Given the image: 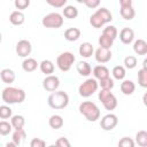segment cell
Returning a JSON list of instances; mask_svg holds the SVG:
<instances>
[{"label": "cell", "mask_w": 147, "mask_h": 147, "mask_svg": "<svg viewBox=\"0 0 147 147\" xmlns=\"http://www.w3.org/2000/svg\"><path fill=\"white\" fill-rule=\"evenodd\" d=\"M25 92L22 88L18 87H13V86H7L2 90L1 98L2 101L6 105H14V103H22L25 100Z\"/></svg>", "instance_id": "6da1fadb"}, {"label": "cell", "mask_w": 147, "mask_h": 147, "mask_svg": "<svg viewBox=\"0 0 147 147\" xmlns=\"http://www.w3.org/2000/svg\"><path fill=\"white\" fill-rule=\"evenodd\" d=\"M111 20H113L111 13L107 8L101 7V8L96 9V11L91 15V17H90V24L93 28H95V29H100L105 24L109 23Z\"/></svg>", "instance_id": "7a4b0ae2"}, {"label": "cell", "mask_w": 147, "mask_h": 147, "mask_svg": "<svg viewBox=\"0 0 147 147\" xmlns=\"http://www.w3.org/2000/svg\"><path fill=\"white\" fill-rule=\"evenodd\" d=\"M47 103L53 109H64L69 105V95L64 91H54L49 94Z\"/></svg>", "instance_id": "3957f363"}, {"label": "cell", "mask_w": 147, "mask_h": 147, "mask_svg": "<svg viewBox=\"0 0 147 147\" xmlns=\"http://www.w3.org/2000/svg\"><path fill=\"white\" fill-rule=\"evenodd\" d=\"M79 113L90 122H96L100 118V109L92 101H84L79 105Z\"/></svg>", "instance_id": "277c9868"}, {"label": "cell", "mask_w": 147, "mask_h": 147, "mask_svg": "<svg viewBox=\"0 0 147 147\" xmlns=\"http://www.w3.org/2000/svg\"><path fill=\"white\" fill-rule=\"evenodd\" d=\"M63 16L59 13H49L42 17L41 24L47 29H59L63 25Z\"/></svg>", "instance_id": "5b68a950"}, {"label": "cell", "mask_w": 147, "mask_h": 147, "mask_svg": "<svg viewBox=\"0 0 147 147\" xmlns=\"http://www.w3.org/2000/svg\"><path fill=\"white\" fill-rule=\"evenodd\" d=\"M75 61H76V57L71 52H63L57 56L56 65L61 71L67 72V71H69L71 69V67H72Z\"/></svg>", "instance_id": "8992f818"}, {"label": "cell", "mask_w": 147, "mask_h": 147, "mask_svg": "<svg viewBox=\"0 0 147 147\" xmlns=\"http://www.w3.org/2000/svg\"><path fill=\"white\" fill-rule=\"evenodd\" d=\"M99 87V83L96 82L95 78H87L85 82H83L79 87H78V92L79 95L83 98H88L92 94H94L98 91Z\"/></svg>", "instance_id": "52a82bcc"}, {"label": "cell", "mask_w": 147, "mask_h": 147, "mask_svg": "<svg viewBox=\"0 0 147 147\" xmlns=\"http://www.w3.org/2000/svg\"><path fill=\"white\" fill-rule=\"evenodd\" d=\"M99 100L102 102L105 109L107 110H114L117 107V99L116 96L110 92V90H102L99 92Z\"/></svg>", "instance_id": "ba28073f"}, {"label": "cell", "mask_w": 147, "mask_h": 147, "mask_svg": "<svg viewBox=\"0 0 147 147\" xmlns=\"http://www.w3.org/2000/svg\"><path fill=\"white\" fill-rule=\"evenodd\" d=\"M118 124V118L115 114H107L105 115L102 118H101V122H100V126L102 130L105 131H111L114 130Z\"/></svg>", "instance_id": "9c48e42d"}, {"label": "cell", "mask_w": 147, "mask_h": 147, "mask_svg": "<svg viewBox=\"0 0 147 147\" xmlns=\"http://www.w3.org/2000/svg\"><path fill=\"white\" fill-rule=\"evenodd\" d=\"M32 52V45L26 39H21L16 44V53L21 57H28Z\"/></svg>", "instance_id": "30bf717a"}, {"label": "cell", "mask_w": 147, "mask_h": 147, "mask_svg": "<svg viewBox=\"0 0 147 147\" xmlns=\"http://www.w3.org/2000/svg\"><path fill=\"white\" fill-rule=\"evenodd\" d=\"M60 86V79L55 75H47L42 80V87L48 92H54Z\"/></svg>", "instance_id": "8fae6325"}, {"label": "cell", "mask_w": 147, "mask_h": 147, "mask_svg": "<svg viewBox=\"0 0 147 147\" xmlns=\"http://www.w3.org/2000/svg\"><path fill=\"white\" fill-rule=\"evenodd\" d=\"M95 60L99 63H107L111 59V51L110 48H105V47H99L95 51Z\"/></svg>", "instance_id": "7c38bea8"}, {"label": "cell", "mask_w": 147, "mask_h": 147, "mask_svg": "<svg viewBox=\"0 0 147 147\" xmlns=\"http://www.w3.org/2000/svg\"><path fill=\"white\" fill-rule=\"evenodd\" d=\"M134 39V31L131 29V28H124L121 30L119 32V40L125 44V45H129L133 41Z\"/></svg>", "instance_id": "4fadbf2b"}, {"label": "cell", "mask_w": 147, "mask_h": 147, "mask_svg": "<svg viewBox=\"0 0 147 147\" xmlns=\"http://www.w3.org/2000/svg\"><path fill=\"white\" fill-rule=\"evenodd\" d=\"M93 52H94L93 45H92L91 42H87V41L80 44V46H79V48H78L79 55H80L82 57H85V59L91 57V56L93 55Z\"/></svg>", "instance_id": "5bb4252c"}, {"label": "cell", "mask_w": 147, "mask_h": 147, "mask_svg": "<svg viewBox=\"0 0 147 147\" xmlns=\"http://www.w3.org/2000/svg\"><path fill=\"white\" fill-rule=\"evenodd\" d=\"M38 65H39V63L33 57H26L22 62V69L25 72H32V71H34L38 68Z\"/></svg>", "instance_id": "9a60e30c"}, {"label": "cell", "mask_w": 147, "mask_h": 147, "mask_svg": "<svg viewBox=\"0 0 147 147\" xmlns=\"http://www.w3.org/2000/svg\"><path fill=\"white\" fill-rule=\"evenodd\" d=\"M15 77H16L15 76V72L11 69H9V68H5V69H2L0 71V78L6 84H9L10 85L11 83H14Z\"/></svg>", "instance_id": "2e32d148"}, {"label": "cell", "mask_w": 147, "mask_h": 147, "mask_svg": "<svg viewBox=\"0 0 147 147\" xmlns=\"http://www.w3.org/2000/svg\"><path fill=\"white\" fill-rule=\"evenodd\" d=\"M9 21L13 25H22L25 21V16L21 10H14L9 16Z\"/></svg>", "instance_id": "e0dca14e"}, {"label": "cell", "mask_w": 147, "mask_h": 147, "mask_svg": "<svg viewBox=\"0 0 147 147\" xmlns=\"http://www.w3.org/2000/svg\"><path fill=\"white\" fill-rule=\"evenodd\" d=\"M133 51L138 55H146L147 54V42L144 39H138L133 42Z\"/></svg>", "instance_id": "ac0fdd59"}, {"label": "cell", "mask_w": 147, "mask_h": 147, "mask_svg": "<svg viewBox=\"0 0 147 147\" xmlns=\"http://www.w3.org/2000/svg\"><path fill=\"white\" fill-rule=\"evenodd\" d=\"M80 37V30L78 28H69L64 31V38L68 41H76Z\"/></svg>", "instance_id": "d6986e66"}, {"label": "cell", "mask_w": 147, "mask_h": 147, "mask_svg": "<svg viewBox=\"0 0 147 147\" xmlns=\"http://www.w3.org/2000/svg\"><path fill=\"white\" fill-rule=\"evenodd\" d=\"M76 69H77L78 74H79L80 76H84V77L90 76L91 72H92V68H91L90 63H87L86 61H80V62H78L77 65H76Z\"/></svg>", "instance_id": "ffe728a7"}, {"label": "cell", "mask_w": 147, "mask_h": 147, "mask_svg": "<svg viewBox=\"0 0 147 147\" xmlns=\"http://www.w3.org/2000/svg\"><path fill=\"white\" fill-rule=\"evenodd\" d=\"M39 68H40V71L42 74H45L46 76L47 75H52L54 72V63L51 61V60H42L40 63H39Z\"/></svg>", "instance_id": "44dd1931"}, {"label": "cell", "mask_w": 147, "mask_h": 147, "mask_svg": "<svg viewBox=\"0 0 147 147\" xmlns=\"http://www.w3.org/2000/svg\"><path fill=\"white\" fill-rule=\"evenodd\" d=\"M134 90H136V85H134V83L132 80L126 79V80H123L121 83V91H122V93L124 95H131V94H133Z\"/></svg>", "instance_id": "7402d4cb"}, {"label": "cell", "mask_w": 147, "mask_h": 147, "mask_svg": "<svg viewBox=\"0 0 147 147\" xmlns=\"http://www.w3.org/2000/svg\"><path fill=\"white\" fill-rule=\"evenodd\" d=\"M63 124H64V121H63L62 116H60V115H52L48 119V125L54 130L61 129L63 126Z\"/></svg>", "instance_id": "603a6c76"}, {"label": "cell", "mask_w": 147, "mask_h": 147, "mask_svg": "<svg viewBox=\"0 0 147 147\" xmlns=\"http://www.w3.org/2000/svg\"><path fill=\"white\" fill-rule=\"evenodd\" d=\"M93 75L95 77V79H102L105 77H108L109 76V70L106 65H96L94 67L93 69Z\"/></svg>", "instance_id": "cb8c5ba5"}, {"label": "cell", "mask_w": 147, "mask_h": 147, "mask_svg": "<svg viewBox=\"0 0 147 147\" xmlns=\"http://www.w3.org/2000/svg\"><path fill=\"white\" fill-rule=\"evenodd\" d=\"M10 124L14 130L23 129L25 125V118L22 115H14L10 117Z\"/></svg>", "instance_id": "d4e9b609"}, {"label": "cell", "mask_w": 147, "mask_h": 147, "mask_svg": "<svg viewBox=\"0 0 147 147\" xmlns=\"http://www.w3.org/2000/svg\"><path fill=\"white\" fill-rule=\"evenodd\" d=\"M26 138V133L24 131V129H18V130H15L13 136H11V140L15 142L16 146H20Z\"/></svg>", "instance_id": "484cf974"}, {"label": "cell", "mask_w": 147, "mask_h": 147, "mask_svg": "<svg viewBox=\"0 0 147 147\" xmlns=\"http://www.w3.org/2000/svg\"><path fill=\"white\" fill-rule=\"evenodd\" d=\"M121 16L126 20V21H131L134 16H136V10L133 8V6H127V7H121Z\"/></svg>", "instance_id": "4316f807"}, {"label": "cell", "mask_w": 147, "mask_h": 147, "mask_svg": "<svg viewBox=\"0 0 147 147\" xmlns=\"http://www.w3.org/2000/svg\"><path fill=\"white\" fill-rule=\"evenodd\" d=\"M62 16H64L67 18H76L78 16V9L71 5L64 6L63 10H62Z\"/></svg>", "instance_id": "83f0119b"}, {"label": "cell", "mask_w": 147, "mask_h": 147, "mask_svg": "<svg viewBox=\"0 0 147 147\" xmlns=\"http://www.w3.org/2000/svg\"><path fill=\"white\" fill-rule=\"evenodd\" d=\"M136 142L140 147H147V132L145 130L138 131L136 134Z\"/></svg>", "instance_id": "f1b7e54d"}, {"label": "cell", "mask_w": 147, "mask_h": 147, "mask_svg": "<svg viewBox=\"0 0 147 147\" xmlns=\"http://www.w3.org/2000/svg\"><path fill=\"white\" fill-rule=\"evenodd\" d=\"M111 74H113V76H114L115 79L122 80V79H124V77L126 75V71H125V68L123 65H116V67H114Z\"/></svg>", "instance_id": "f546056e"}, {"label": "cell", "mask_w": 147, "mask_h": 147, "mask_svg": "<svg viewBox=\"0 0 147 147\" xmlns=\"http://www.w3.org/2000/svg\"><path fill=\"white\" fill-rule=\"evenodd\" d=\"M102 34H105V36L109 37L110 39L115 40V39L117 38L118 31H117L116 26H114V25H107V26L103 29V31H102Z\"/></svg>", "instance_id": "4dcf8cb0"}, {"label": "cell", "mask_w": 147, "mask_h": 147, "mask_svg": "<svg viewBox=\"0 0 147 147\" xmlns=\"http://www.w3.org/2000/svg\"><path fill=\"white\" fill-rule=\"evenodd\" d=\"M138 84L141 87H147V69L141 68L138 71Z\"/></svg>", "instance_id": "1f68e13d"}, {"label": "cell", "mask_w": 147, "mask_h": 147, "mask_svg": "<svg viewBox=\"0 0 147 147\" xmlns=\"http://www.w3.org/2000/svg\"><path fill=\"white\" fill-rule=\"evenodd\" d=\"M11 116H13V110L9 106L7 105L0 106V118L1 119H7V118H10Z\"/></svg>", "instance_id": "d6a6232c"}, {"label": "cell", "mask_w": 147, "mask_h": 147, "mask_svg": "<svg viewBox=\"0 0 147 147\" xmlns=\"http://www.w3.org/2000/svg\"><path fill=\"white\" fill-rule=\"evenodd\" d=\"M13 130V126L7 121H0V136H8Z\"/></svg>", "instance_id": "836d02e7"}, {"label": "cell", "mask_w": 147, "mask_h": 147, "mask_svg": "<svg viewBox=\"0 0 147 147\" xmlns=\"http://www.w3.org/2000/svg\"><path fill=\"white\" fill-rule=\"evenodd\" d=\"M99 85L101 86L102 90H111L114 87V80L108 76L102 79H99Z\"/></svg>", "instance_id": "e575fe53"}, {"label": "cell", "mask_w": 147, "mask_h": 147, "mask_svg": "<svg viewBox=\"0 0 147 147\" xmlns=\"http://www.w3.org/2000/svg\"><path fill=\"white\" fill-rule=\"evenodd\" d=\"M99 45H100V47H105V48H111V46H113V42H114V40L113 39H110L109 37H107V36H105V34H101L100 37H99Z\"/></svg>", "instance_id": "d590c367"}, {"label": "cell", "mask_w": 147, "mask_h": 147, "mask_svg": "<svg viewBox=\"0 0 147 147\" xmlns=\"http://www.w3.org/2000/svg\"><path fill=\"white\" fill-rule=\"evenodd\" d=\"M137 63H138L137 57L133 56V55H127L124 59V65H125L124 68H126V69H133V68H136Z\"/></svg>", "instance_id": "8d00e7d4"}, {"label": "cell", "mask_w": 147, "mask_h": 147, "mask_svg": "<svg viewBox=\"0 0 147 147\" xmlns=\"http://www.w3.org/2000/svg\"><path fill=\"white\" fill-rule=\"evenodd\" d=\"M14 6L17 10L26 9L30 6V0H14Z\"/></svg>", "instance_id": "74e56055"}, {"label": "cell", "mask_w": 147, "mask_h": 147, "mask_svg": "<svg viewBox=\"0 0 147 147\" xmlns=\"http://www.w3.org/2000/svg\"><path fill=\"white\" fill-rule=\"evenodd\" d=\"M118 146H121V147H134V141L129 137H123L118 141Z\"/></svg>", "instance_id": "f35d334b"}, {"label": "cell", "mask_w": 147, "mask_h": 147, "mask_svg": "<svg viewBox=\"0 0 147 147\" xmlns=\"http://www.w3.org/2000/svg\"><path fill=\"white\" fill-rule=\"evenodd\" d=\"M68 0H46V2L54 8H62L67 5Z\"/></svg>", "instance_id": "ab89813d"}, {"label": "cell", "mask_w": 147, "mask_h": 147, "mask_svg": "<svg viewBox=\"0 0 147 147\" xmlns=\"http://www.w3.org/2000/svg\"><path fill=\"white\" fill-rule=\"evenodd\" d=\"M30 146L31 147H45L46 142H45V140H42L40 138H33L30 141Z\"/></svg>", "instance_id": "60d3db41"}, {"label": "cell", "mask_w": 147, "mask_h": 147, "mask_svg": "<svg viewBox=\"0 0 147 147\" xmlns=\"http://www.w3.org/2000/svg\"><path fill=\"white\" fill-rule=\"evenodd\" d=\"M55 145L59 146V147H70V142H69V140H68L67 138H64V137L59 138V139L55 141Z\"/></svg>", "instance_id": "b9f144b4"}, {"label": "cell", "mask_w": 147, "mask_h": 147, "mask_svg": "<svg viewBox=\"0 0 147 147\" xmlns=\"http://www.w3.org/2000/svg\"><path fill=\"white\" fill-rule=\"evenodd\" d=\"M100 1L101 0H85L84 5L91 9H94V8H98L99 5H100Z\"/></svg>", "instance_id": "7bdbcfd3"}, {"label": "cell", "mask_w": 147, "mask_h": 147, "mask_svg": "<svg viewBox=\"0 0 147 147\" xmlns=\"http://www.w3.org/2000/svg\"><path fill=\"white\" fill-rule=\"evenodd\" d=\"M119 6H121V7L132 6V0H119Z\"/></svg>", "instance_id": "ee69618b"}, {"label": "cell", "mask_w": 147, "mask_h": 147, "mask_svg": "<svg viewBox=\"0 0 147 147\" xmlns=\"http://www.w3.org/2000/svg\"><path fill=\"white\" fill-rule=\"evenodd\" d=\"M6 146H7V147H16V145H15V142H14L13 140H11L10 142H7Z\"/></svg>", "instance_id": "f6af8a7d"}, {"label": "cell", "mask_w": 147, "mask_h": 147, "mask_svg": "<svg viewBox=\"0 0 147 147\" xmlns=\"http://www.w3.org/2000/svg\"><path fill=\"white\" fill-rule=\"evenodd\" d=\"M142 68H144V69H147V59L144 60V62H142Z\"/></svg>", "instance_id": "bcb514c9"}, {"label": "cell", "mask_w": 147, "mask_h": 147, "mask_svg": "<svg viewBox=\"0 0 147 147\" xmlns=\"http://www.w3.org/2000/svg\"><path fill=\"white\" fill-rule=\"evenodd\" d=\"M76 1H77L78 3H84V2H85V0H76Z\"/></svg>", "instance_id": "7dc6e473"}, {"label": "cell", "mask_w": 147, "mask_h": 147, "mask_svg": "<svg viewBox=\"0 0 147 147\" xmlns=\"http://www.w3.org/2000/svg\"><path fill=\"white\" fill-rule=\"evenodd\" d=\"M2 41V34H1V32H0V42Z\"/></svg>", "instance_id": "c3c4849f"}]
</instances>
